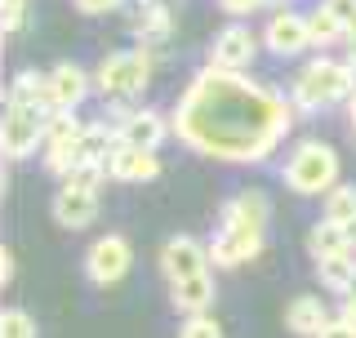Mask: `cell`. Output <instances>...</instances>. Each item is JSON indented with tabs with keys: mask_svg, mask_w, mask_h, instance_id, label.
Wrapping results in <instances>:
<instances>
[{
	"mask_svg": "<svg viewBox=\"0 0 356 338\" xmlns=\"http://www.w3.org/2000/svg\"><path fill=\"white\" fill-rule=\"evenodd\" d=\"M343 232H348V241H352V250H356V218H352V223H348Z\"/></svg>",
	"mask_w": 356,
	"mask_h": 338,
	"instance_id": "d590c367",
	"label": "cell"
},
{
	"mask_svg": "<svg viewBox=\"0 0 356 338\" xmlns=\"http://www.w3.org/2000/svg\"><path fill=\"white\" fill-rule=\"evenodd\" d=\"M339 174H343L339 152L321 138L294 143V152H289L285 165H281V178L294 196H330V191L339 187Z\"/></svg>",
	"mask_w": 356,
	"mask_h": 338,
	"instance_id": "3957f363",
	"label": "cell"
},
{
	"mask_svg": "<svg viewBox=\"0 0 356 338\" xmlns=\"http://www.w3.org/2000/svg\"><path fill=\"white\" fill-rule=\"evenodd\" d=\"M316 338H356V330H348L343 321H330V325H325V330H321Z\"/></svg>",
	"mask_w": 356,
	"mask_h": 338,
	"instance_id": "4dcf8cb0",
	"label": "cell"
},
{
	"mask_svg": "<svg viewBox=\"0 0 356 338\" xmlns=\"http://www.w3.org/2000/svg\"><path fill=\"white\" fill-rule=\"evenodd\" d=\"M0 338H36V321L22 307H9L5 316H0Z\"/></svg>",
	"mask_w": 356,
	"mask_h": 338,
	"instance_id": "484cf974",
	"label": "cell"
},
{
	"mask_svg": "<svg viewBox=\"0 0 356 338\" xmlns=\"http://www.w3.org/2000/svg\"><path fill=\"white\" fill-rule=\"evenodd\" d=\"M9 5H27V0H5V9H9Z\"/></svg>",
	"mask_w": 356,
	"mask_h": 338,
	"instance_id": "74e56055",
	"label": "cell"
},
{
	"mask_svg": "<svg viewBox=\"0 0 356 338\" xmlns=\"http://www.w3.org/2000/svg\"><path fill=\"white\" fill-rule=\"evenodd\" d=\"M152 81V49H120V54H107L94 72V89L111 103H125V98L143 94Z\"/></svg>",
	"mask_w": 356,
	"mask_h": 338,
	"instance_id": "277c9868",
	"label": "cell"
},
{
	"mask_svg": "<svg viewBox=\"0 0 356 338\" xmlns=\"http://www.w3.org/2000/svg\"><path fill=\"white\" fill-rule=\"evenodd\" d=\"M352 138H356V134H352Z\"/></svg>",
	"mask_w": 356,
	"mask_h": 338,
	"instance_id": "f35d334b",
	"label": "cell"
},
{
	"mask_svg": "<svg viewBox=\"0 0 356 338\" xmlns=\"http://www.w3.org/2000/svg\"><path fill=\"white\" fill-rule=\"evenodd\" d=\"M263 5H267V0H218V9L232 14V18H250V14H259Z\"/></svg>",
	"mask_w": 356,
	"mask_h": 338,
	"instance_id": "f1b7e54d",
	"label": "cell"
},
{
	"mask_svg": "<svg viewBox=\"0 0 356 338\" xmlns=\"http://www.w3.org/2000/svg\"><path fill=\"white\" fill-rule=\"evenodd\" d=\"M178 338H222V325L209 316V312H196V316H183Z\"/></svg>",
	"mask_w": 356,
	"mask_h": 338,
	"instance_id": "d4e9b609",
	"label": "cell"
},
{
	"mask_svg": "<svg viewBox=\"0 0 356 338\" xmlns=\"http://www.w3.org/2000/svg\"><path fill=\"white\" fill-rule=\"evenodd\" d=\"M170 303L174 312H183V316H196V312H205L209 303H214V276H187V280H170Z\"/></svg>",
	"mask_w": 356,
	"mask_h": 338,
	"instance_id": "e0dca14e",
	"label": "cell"
},
{
	"mask_svg": "<svg viewBox=\"0 0 356 338\" xmlns=\"http://www.w3.org/2000/svg\"><path fill=\"white\" fill-rule=\"evenodd\" d=\"M85 138V120L76 111H49L44 116V147H67Z\"/></svg>",
	"mask_w": 356,
	"mask_h": 338,
	"instance_id": "44dd1931",
	"label": "cell"
},
{
	"mask_svg": "<svg viewBox=\"0 0 356 338\" xmlns=\"http://www.w3.org/2000/svg\"><path fill=\"white\" fill-rule=\"evenodd\" d=\"M352 94H356V67L339 63V58L303 63L298 76H294V85H289L294 111H325V107L352 103Z\"/></svg>",
	"mask_w": 356,
	"mask_h": 338,
	"instance_id": "7a4b0ae2",
	"label": "cell"
},
{
	"mask_svg": "<svg viewBox=\"0 0 356 338\" xmlns=\"http://www.w3.org/2000/svg\"><path fill=\"white\" fill-rule=\"evenodd\" d=\"M325 325H330V316H325V303H321L316 294H298L285 307V330L298 334V338H316Z\"/></svg>",
	"mask_w": 356,
	"mask_h": 338,
	"instance_id": "2e32d148",
	"label": "cell"
},
{
	"mask_svg": "<svg viewBox=\"0 0 356 338\" xmlns=\"http://www.w3.org/2000/svg\"><path fill=\"white\" fill-rule=\"evenodd\" d=\"M348 330H356V303H343V316H339Z\"/></svg>",
	"mask_w": 356,
	"mask_h": 338,
	"instance_id": "d6a6232c",
	"label": "cell"
},
{
	"mask_svg": "<svg viewBox=\"0 0 356 338\" xmlns=\"http://www.w3.org/2000/svg\"><path fill=\"white\" fill-rule=\"evenodd\" d=\"M44 116L49 111L40 107H5V120H0V152L9 161H27L36 147H44Z\"/></svg>",
	"mask_w": 356,
	"mask_h": 338,
	"instance_id": "8992f818",
	"label": "cell"
},
{
	"mask_svg": "<svg viewBox=\"0 0 356 338\" xmlns=\"http://www.w3.org/2000/svg\"><path fill=\"white\" fill-rule=\"evenodd\" d=\"M129 267H134V250H129V241L120 232L98 236V241L85 250V276H89V285H98V289L120 285V280L129 276Z\"/></svg>",
	"mask_w": 356,
	"mask_h": 338,
	"instance_id": "5b68a950",
	"label": "cell"
},
{
	"mask_svg": "<svg viewBox=\"0 0 356 338\" xmlns=\"http://www.w3.org/2000/svg\"><path fill=\"white\" fill-rule=\"evenodd\" d=\"M348 120H352V134H356V94H352V103H348Z\"/></svg>",
	"mask_w": 356,
	"mask_h": 338,
	"instance_id": "e575fe53",
	"label": "cell"
},
{
	"mask_svg": "<svg viewBox=\"0 0 356 338\" xmlns=\"http://www.w3.org/2000/svg\"><path fill=\"white\" fill-rule=\"evenodd\" d=\"M5 107H40L49 111V76L40 72H18L5 89Z\"/></svg>",
	"mask_w": 356,
	"mask_h": 338,
	"instance_id": "ac0fdd59",
	"label": "cell"
},
{
	"mask_svg": "<svg viewBox=\"0 0 356 338\" xmlns=\"http://www.w3.org/2000/svg\"><path fill=\"white\" fill-rule=\"evenodd\" d=\"M14 280V250H0V285Z\"/></svg>",
	"mask_w": 356,
	"mask_h": 338,
	"instance_id": "1f68e13d",
	"label": "cell"
},
{
	"mask_svg": "<svg viewBox=\"0 0 356 338\" xmlns=\"http://www.w3.org/2000/svg\"><path fill=\"white\" fill-rule=\"evenodd\" d=\"M259 58V40L250 27H222L214 45H209V67H227V72H245Z\"/></svg>",
	"mask_w": 356,
	"mask_h": 338,
	"instance_id": "7c38bea8",
	"label": "cell"
},
{
	"mask_svg": "<svg viewBox=\"0 0 356 338\" xmlns=\"http://www.w3.org/2000/svg\"><path fill=\"white\" fill-rule=\"evenodd\" d=\"M174 138L205 161L259 165L285 143L294 103L245 72L200 67L174 103Z\"/></svg>",
	"mask_w": 356,
	"mask_h": 338,
	"instance_id": "6da1fadb",
	"label": "cell"
},
{
	"mask_svg": "<svg viewBox=\"0 0 356 338\" xmlns=\"http://www.w3.org/2000/svg\"><path fill=\"white\" fill-rule=\"evenodd\" d=\"M325 218H330V223H343V227L356 218V187H352V183H339V187L325 196Z\"/></svg>",
	"mask_w": 356,
	"mask_h": 338,
	"instance_id": "cb8c5ba5",
	"label": "cell"
},
{
	"mask_svg": "<svg viewBox=\"0 0 356 338\" xmlns=\"http://www.w3.org/2000/svg\"><path fill=\"white\" fill-rule=\"evenodd\" d=\"M49 214H54V223H58L63 232H85L89 223L98 218V191L63 183L58 196H54V205H49Z\"/></svg>",
	"mask_w": 356,
	"mask_h": 338,
	"instance_id": "8fae6325",
	"label": "cell"
},
{
	"mask_svg": "<svg viewBox=\"0 0 356 338\" xmlns=\"http://www.w3.org/2000/svg\"><path fill=\"white\" fill-rule=\"evenodd\" d=\"M72 5L81 9V14H89V18H103V14H116L125 0H72Z\"/></svg>",
	"mask_w": 356,
	"mask_h": 338,
	"instance_id": "83f0119b",
	"label": "cell"
},
{
	"mask_svg": "<svg viewBox=\"0 0 356 338\" xmlns=\"http://www.w3.org/2000/svg\"><path fill=\"white\" fill-rule=\"evenodd\" d=\"M267 218H272V205H267L263 191H236L218 209V227H236V232H254V236H267Z\"/></svg>",
	"mask_w": 356,
	"mask_h": 338,
	"instance_id": "30bf717a",
	"label": "cell"
},
{
	"mask_svg": "<svg viewBox=\"0 0 356 338\" xmlns=\"http://www.w3.org/2000/svg\"><path fill=\"white\" fill-rule=\"evenodd\" d=\"M89 76H85V67H76V63H58L49 72V111H76L89 98Z\"/></svg>",
	"mask_w": 356,
	"mask_h": 338,
	"instance_id": "9a60e30c",
	"label": "cell"
},
{
	"mask_svg": "<svg viewBox=\"0 0 356 338\" xmlns=\"http://www.w3.org/2000/svg\"><path fill=\"white\" fill-rule=\"evenodd\" d=\"M321 5H325L343 27H348V36H356V0H321Z\"/></svg>",
	"mask_w": 356,
	"mask_h": 338,
	"instance_id": "4316f807",
	"label": "cell"
},
{
	"mask_svg": "<svg viewBox=\"0 0 356 338\" xmlns=\"http://www.w3.org/2000/svg\"><path fill=\"white\" fill-rule=\"evenodd\" d=\"M307 254L316 258H334V254H352V241H348V232H343V223H330V218H321L316 227L307 232Z\"/></svg>",
	"mask_w": 356,
	"mask_h": 338,
	"instance_id": "d6986e66",
	"label": "cell"
},
{
	"mask_svg": "<svg viewBox=\"0 0 356 338\" xmlns=\"http://www.w3.org/2000/svg\"><path fill=\"white\" fill-rule=\"evenodd\" d=\"M120 138L129 143V147H143V152H156L165 138L174 134V120H165L156 107H143V111H125L120 116Z\"/></svg>",
	"mask_w": 356,
	"mask_h": 338,
	"instance_id": "4fadbf2b",
	"label": "cell"
},
{
	"mask_svg": "<svg viewBox=\"0 0 356 338\" xmlns=\"http://www.w3.org/2000/svg\"><path fill=\"white\" fill-rule=\"evenodd\" d=\"M267 245V236H254V232H236V227H218L214 232V245H209V263L214 267H241L250 258H259Z\"/></svg>",
	"mask_w": 356,
	"mask_h": 338,
	"instance_id": "5bb4252c",
	"label": "cell"
},
{
	"mask_svg": "<svg viewBox=\"0 0 356 338\" xmlns=\"http://www.w3.org/2000/svg\"><path fill=\"white\" fill-rule=\"evenodd\" d=\"M107 178H116V183H156L161 178V156L156 152H143V147H129L125 138H120V147L103 161Z\"/></svg>",
	"mask_w": 356,
	"mask_h": 338,
	"instance_id": "9c48e42d",
	"label": "cell"
},
{
	"mask_svg": "<svg viewBox=\"0 0 356 338\" xmlns=\"http://www.w3.org/2000/svg\"><path fill=\"white\" fill-rule=\"evenodd\" d=\"M209 250L196 241V236H174V241H165L161 250V272L165 280H187V276H205L209 272Z\"/></svg>",
	"mask_w": 356,
	"mask_h": 338,
	"instance_id": "ba28073f",
	"label": "cell"
},
{
	"mask_svg": "<svg viewBox=\"0 0 356 338\" xmlns=\"http://www.w3.org/2000/svg\"><path fill=\"white\" fill-rule=\"evenodd\" d=\"M27 22H31V9H27V5H9V9H5V31H9V36H18Z\"/></svg>",
	"mask_w": 356,
	"mask_h": 338,
	"instance_id": "f546056e",
	"label": "cell"
},
{
	"mask_svg": "<svg viewBox=\"0 0 356 338\" xmlns=\"http://www.w3.org/2000/svg\"><path fill=\"white\" fill-rule=\"evenodd\" d=\"M316 272H321V285L325 289H348L352 285V276H356V254H334V258H321L316 263Z\"/></svg>",
	"mask_w": 356,
	"mask_h": 338,
	"instance_id": "603a6c76",
	"label": "cell"
},
{
	"mask_svg": "<svg viewBox=\"0 0 356 338\" xmlns=\"http://www.w3.org/2000/svg\"><path fill=\"white\" fill-rule=\"evenodd\" d=\"M170 22H174V14L161 5V0H143V9H138V18H134V31L143 36V49L156 40L161 45L165 36H170Z\"/></svg>",
	"mask_w": 356,
	"mask_h": 338,
	"instance_id": "ffe728a7",
	"label": "cell"
},
{
	"mask_svg": "<svg viewBox=\"0 0 356 338\" xmlns=\"http://www.w3.org/2000/svg\"><path fill=\"white\" fill-rule=\"evenodd\" d=\"M343 294H348V303H356V276H352V285L343 289Z\"/></svg>",
	"mask_w": 356,
	"mask_h": 338,
	"instance_id": "8d00e7d4",
	"label": "cell"
},
{
	"mask_svg": "<svg viewBox=\"0 0 356 338\" xmlns=\"http://www.w3.org/2000/svg\"><path fill=\"white\" fill-rule=\"evenodd\" d=\"M263 45L276 54V58H298L303 49H312L307 14H289V9L272 14V18H267V27H263Z\"/></svg>",
	"mask_w": 356,
	"mask_h": 338,
	"instance_id": "52a82bcc",
	"label": "cell"
},
{
	"mask_svg": "<svg viewBox=\"0 0 356 338\" xmlns=\"http://www.w3.org/2000/svg\"><path fill=\"white\" fill-rule=\"evenodd\" d=\"M348 63L356 67V36H348Z\"/></svg>",
	"mask_w": 356,
	"mask_h": 338,
	"instance_id": "836d02e7",
	"label": "cell"
},
{
	"mask_svg": "<svg viewBox=\"0 0 356 338\" xmlns=\"http://www.w3.org/2000/svg\"><path fill=\"white\" fill-rule=\"evenodd\" d=\"M307 31H312V49H330V45L348 40V27H343V22L334 18L325 5H316L307 14Z\"/></svg>",
	"mask_w": 356,
	"mask_h": 338,
	"instance_id": "7402d4cb",
	"label": "cell"
}]
</instances>
